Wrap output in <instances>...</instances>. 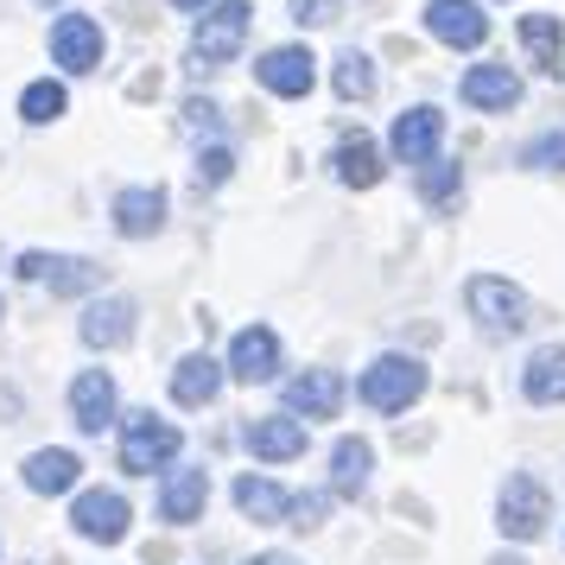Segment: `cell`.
I'll list each match as a JSON object with an SVG mask.
<instances>
[{"instance_id":"1","label":"cell","mask_w":565,"mask_h":565,"mask_svg":"<svg viewBox=\"0 0 565 565\" xmlns=\"http://www.w3.org/2000/svg\"><path fill=\"white\" fill-rule=\"evenodd\" d=\"M248 26H255V7L248 0H216L198 32H191V64L198 71H223L242 45H248Z\"/></svg>"},{"instance_id":"2","label":"cell","mask_w":565,"mask_h":565,"mask_svg":"<svg viewBox=\"0 0 565 565\" xmlns=\"http://www.w3.org/2000/svg\"><path fill=\"white\" fill-rule=\"evenodd\" d=\"M463 299L477 311V331L483 337H521L527 331V292L509 286L502 274H477V280L463 286Z\"/></svg>"},{"instance_id":"3","label":"cell","mask_w":565,"mask_h":565,"mask_svg":"<svg viewBox=\"0 0 565 565\" xmlns=\"http://www.w3.org/2000/svg\"><path fill=\"white\" fill-rule=\"evenodd\" d=\"M362 407L375 413H407L419 394H426V369L413 356H375L369 369H362Z\"/></svg>"},{"instance_id":"4","label":"cell","mask_w":565,"mask_h":565,"mask_svg":"<svg viewBox=\"0 0 565 565\" xmlns=\"http://www.w3.org/2000/svg\"><path fill=\"white\" fill-rule=\"evenodd\" d=\"M179 426L172 419H153V413H134L128 426H121V470H134V477H153V470H166V463L179 458Z\"/></svg>"},{"instance_id":"5","label":"cell","mask_w":565,"mask_h":565,"mask_svg":"<svg viewBox=\"0 0 565 565\" xmlns=\"http://www.w3.org/2000/svg\"><path fill=\"white\" fill-rule=\"evenodd\" d=\"M546 521H553L546 483H540V477H509V483H502V502H495V527L509 540H540Z\"/></svg>"},{"instance_id":"6","label":"cell","mask_w":565,"mask_h":565,"mask_svg":"<svg viewBox=\"0 0 565 565\" xmlns=\"http://www.w3.org/2000/svg\"><path fill=\"white\" fill-rule=\"evenodd\" d=\"M426 32H433L438 45H458V52H477L489 39V13L477 0H433L426 7Z\"/></svg>"},{"instance_id":"7","label":"cell","mask_w":565,"mask_h":565,"mask_svg":"<svg viewBox=\"0 0 565 565\" xmlns=\"http://www.w3.org/2000/svg\"><path fill=\"white\" fill-rule=\"evenodd\" d=\"M52 64H64L71 77L96 71V64H103V26H96L89 13H64L52 26Z\"/></svg>"},{"instance_id":"8","label":"cell","mask_w":565,"mask_h":565,"mask_svg":"<svg viewBox=\"0 0 565 565\" xmlns=\"http://www.w3.org/2000/svg\"><path fill=\"white\" fill-rule=\"evenodd\" d=\"M343 394H350V387H343L337 369H306V375L286 382V413H292V419H337Z\"/></svg>"},{"instance_id":"9","label":"cell","mask_w":565,"mask_h":565,"mask_svg":"<svg viewBox=\"0 0 565 565\" xmlns=\"http://www.w3.org/2000/svg\"><path fill=\"white\" fill-rule=\"evenodd\" d=\"M260 89H274V96H311V83H318V57L306 45H274V52L255 64Z\"/></svg>"},{"instance_id":"10","label":"cell","mask_w":565,"mask_h":565,"mask_svg":"<svg viewBox=\"0 0 565 565\" xmlns=\"http://www.w3.org/2000/svg\"><path fill=\"white\" fill-rule=\"evenodd\" d=\"M20 280L32 286H52V292H89V286L103 280V267L96 260H77V255H20Z\"/></svg>"},{"instance_id":"11","label":"cell","mask_w":565,"mask_h":565,"mask_svg":"<svg viewBox=\"0 0 565 565\" xmlns=\"http://www.w3.org/2000/svg\"><path fill=\"white\" fill-rule=\"evenodd\" d=\"M242 445L267 463H292L306 458V419H292V413H267V419H248V433Z\"/></svg>"},{"instance_id":"12","label":"cell","mask_w":565,"mask_h":565,"mask_svg":"<svg viewBox=\"0 0 565 565\" xmlns=\"http://www.w3.org/2000/svg\"><path fill=\"white\" fill-rule=\"evenodd\" d=\"M230 375L235 382H274L280 375V337L267 331V324H248V331H235L230 343Z\"/></svg>"},{"instance_id":"13","label":"cell","mask_w":565,"mask_h":565,"mask_svg":"<svg viewBox=\"0 0 565 565\" xmlns=\"http://www.w3.org/2000/svg\"><path fill=\"white\" fill-rule=\"evenodd\" d=\"M438 140H445V115H438V108H407V115L394 121V134H387V147H394L401 166H433Z\"/></svg>"},{"instance_id":"14","label":"cell","mask_w":565,"mask_h":565,"mask_svg":"<svg viewBox=\"0 0 565 565\" xmlns=\"http://www.w3.org/2000/svg\"><path fill=\"white\" fill-rule=\"evenodd\" d=\"M71 527H77L83 540H103V546H115V540L128 534V502H121L115 489H83L77 509H71Z\"/></svg>"},{"instance_id":"15","label":"cell","mask_w":565,"mask_h":565,"mask_svg":"<svg viewBox=\"0 0 565 565\" xmlns=\"http://www.w3.org/2000/svg\"><path fill=\"white\" fill-rule=\"evenodd\" d=\"M458 96L470 108H483V115H502V108L521 103V77H514L509 64H477V71H463Z\"/></svg>"},{"instance_id":"16","label":"cell","mask_w":565,"mask_h":565,"mask_svg":"<svg viewBox=\"0 0 565 565\" xmlns=\"http://www.w3.org/2000/svg\"><path fill=\"white\" fill-rule=\"evenodd\" d=\"M159 223H166V191H159V184H134V191L115 198V230L128 235V242L159 235Z\"/></svg>"},{"instance_id":"17","label":"cell","mask_w":565,"mask_h":565,"mask_svg":"<svg viewBox=\"0 0 565 565\" xmlns=\"http://www.w3.org/2000/svg\"><path fill=\"white\" fill-rule=\"evenodd\" d=\"M71 413H77V433L115 426V382H108L103 369H83L77 382H71Z\"/></svg>"},{"instance_id":"18","label":"cell","mask_w":565,"mask_h":565,"mask_svg":"<svg viewBox=\"0 0 565 565\" xmlns=\"http://www.w3.org/2000/svg\"><path fill=\"white\" fill-rule=\"evenodd\" d=\"M521 394H527L534 407H559L565 401V343H546V350L527 356V369H521Z\"/></svg>"},{"instance_id":"19","label":"cell","mask_w":565,"mask_h":565,"mask_svg":"<svg viewBox=\"0 0 565 565\" xmlns=\"http://www.w3.org/2000/svg\"><path fill=\"white\" fill-rule=\"evenodd\" d=\"M134 337V299H96L83 311V343L89 350H121Z\"/></svg>"},{"instance_id":"20","label":"cell","mask_w":565,"mask_h":565,"mask_svg":"<svg viewBox=\"0 0 565 565\" xmlns=\"http://www.w3.org/2000/svg\"><path fill=\"white\" fill-rule=\"evenodd\" d=\"M204 502H210V477L204 470H172V477H166V483H159V514H166V521H198V514H204Z\"/></svg>"},{"instance_id":"21","label":"cell","mask_w":565,"mask_h":565,"mask_svg":"<svg viewBox=\"0 0 565 565\" xmlns=\"http://www.w3.org/2000/svg\"><path fill=\"white\" fill-rule=\"evenodd\" d=\"M216 394H223V362L184 356L179 369H172V401H179V407H210Z\"/></svg>"},{"instance_id":"22","label":"cell","mask_w":565,"mask_h":565,"mask_svg":"<svg viewBox=\"0 0 565 565\" xmlns=\"http://www.w3.org/2000/svg\"><path fill=\"white\" fill-rule=\"evenodd\" d=\"M235 509L248 514V521H260V527H274V521L292 514V495L280 483H267V477H242L235 483Z\"/></svg>"},{"instance_id":"23","label":"cell","mask_w":565,"mask_h":565,"mask_svg":"<svg viewBox=\"0 0 565 565\" xmlns=\"http://www.w3.org/2000/svg\"><path fill=\"white\" fill-rule=\"evenodd\" d=\"M369 470H375L369 438H337V451H331V489L337 495H362V489H369Z\"/></svg>"},{"instance_id":"24","label":"cell","mask_w":565,"mask_h":565,"mask_svg":"<svg viewBox=\"0 0 565 565\" xmlns=\"http://www.w3.org/2000/svg\"><path fill=\"white\" fill-rule=\"evenodd\" d=\"M337 179L350 184V191H369V184H382V153H375V140L369 134H356V140H343L331 153Z\"/></svg>"},{"instance_id":"25","label":"cell","mask_w":565,"mask_h":565,"mask_svg":"<svg viewBox=\"0 0 565 565\" xmlns=\"http://www.w3.org/2000/svg\"><path fill=\"white\" fill-rule=\"evenodd\" d=\"M77 470H83L77 451H57V445L52 451H32L26 458V489H39V495H64V489L77 483Z\"/></svg>"},{"instance_id":"26","label":"cell","mask_w":565,"mask_h":565,"mask_svg":"<svg viewBox=\"0 0 565 565\" xmlns=\"http://www.w3.org/2000/svg\"><path fill=\"white\" fill-rule=\"evenodd\" d=\"M521 45H527V57H534L546 77H559V45H565V26L553 20V13H527L521 20Z\"/></svg>"},{"instance_id":"27","label":"cell","mask_w":565,"mask_h":565,"mask_svg":"<svg viewBox=\"0 0 565 565\" xmlns=\"http://www.w3.org/2000/svg\"><path fill=\"white\" fill-rule=\"evenodd\" d=\"M337 96H343V103H369V96H375V64L362 52L337 57Z\"/></svg>"},{"instance_id":"28","label":"cell","mask_w":565,"mask_h":565,"mask_svg":"<svg viewBox=\"0 0 565 565\" xmlns=\"http://www.w3.org/2000/svg\"><path fill=\"white\" fill-rule=\"evenodd\" d=\"M64 108H71V96H64V83H32L26 96H20V115H26L32 128H45V121H57V115H64Z\"/></svg>"},{"instance_id":"29","label":"cell","mask_w":565,"mask_h":565,"mask_svg":"<svg viewBox=\"0 0 565 565\" xmlns=\"http://www.w3.org/2000/svg\"><path fill=\"white\" fill-rule=\"evenodd\" d=\"M419 198H426V204H458V166L433 159V166L419 172Z\"/></svg>"},{"instance_id":"30","label":"cell","mask_w":565,"mask_h":565,"mask_svg":"<svg viewBox=\"0 0 565 565\" xmlns=\"http://www.w3.org/2000/svg\"><path fill=\"white\" fill-rule=\"evenodd\" d=\"M521 166H546V172H565V134H540L534 147L521 153Z\"/></svg>"},{"instance_id":"31","label":"cell","mask_w":565,"mask_h":565,"mask_svg":"<svg viewBox=\"0 0 565 565\" xmlns=\"http://www.w3.org/2000/svg\"><path fill=\"white\" fill-rule=\"evenodd\" d=\"M324 509H331V495H324V489H311V495H292V514H286V527H318V521H324Z\"/></svg>"},{"instance_id":"32","label":"cell","mask_w":565,"mask_h":565,"mask_svg":"<svg viewBox=\"0 0 565 565\" xmlns=\"http://www.w3.org/2000/svg\"><path fill=\"white\" fill-rule=\"evenodd\" d=\"M337 13H343V0H292V20L299 26H331Z\"/></svg>"},{"instance_id":"33","label":"cell","mask_w":565,"mask_h":565,"mask_svg":"<svg viewBox=\"0 0 565 565\" xmlns=\"http://www.w3.org/2000/svg\"><path fill=\"white\" fill-rule=\"evenodd\" d=\"M230 166H235L230 147H210V153H198V184H223V179H230Z\"/></svg>"},{"instance_id":"34","label":"cell","mask_w":565,"mask_h":565,"mask_svg":"<svg viewBox=\"0 0 565 565\" xmlns=\"http://www.w3.org/2000/svg\"><path fill=\"white\" fill-rule=\"evenodd\" d=\"M184 128H216V108L191 96V103H184Z\"/></svg>"},{"instance_id":"35","label":"cell","mask_w":565,"mask_h":565,"mask_svg":"<svg viewBox=\"0 0 565 565\" xmlns=\"http://www.w3.org/2000/svg\"><path fill=\"white\" fill-rule=\"evenodd\" d=\"M248 565H306V559H292V553H255Z\"/></svg>"},{"instance_id":"36","label":"cell","mask_w":565,"mask_h":565,"mask_svg":"<svg viewBox=\"0 0 565 565\" xmlns=\"http://www.w3.org/2000/svg\"><path fill=\"white\" fill-rule=\"evenodd\" d=\"M172 7H184V13H204L210 0H172Z\"/></svg>"},{"instance_id":"37","label":"cell","mask_w":565,"mask_h":565,"mask_svg":"<svg viewBox=\"0 0 565 565\" xmlns=\"http://www.w3.org/2000/svg\"><path fill=\"white\" fill-rule=\"evenodd\" d=\"M495 565H521V559H495Z\"/></svg>"},{"instance_id":"38","label":"cell","mask_w":565,"mask_h":565,"mask_svg":"<svg viewBox=\"0 0 565 565\" xmlns=\"http://www.w3.org/2000/svg\"><path fill=\"white\" fill-rule=\"evenodd\" d=\"M39 7H57V0H39Z\"/></svg>"}]
</instances>
